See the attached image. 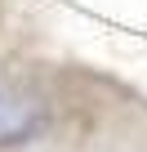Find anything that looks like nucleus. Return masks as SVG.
<instances>
[{
  "label": "nucleus",
  "instance_id": "1",
  "mask_svg": "<svg viewBox=\"0 0 147 152\" xmlns=\"http://www.w3.org/2000/svg\"><path fill=\"white\" fill-rule=\"evenodd\" d=\"M40 130H45V107L31 94L0 85V148H22L40 139Z\"/></svg>",
  "mask_w": 147,
  "mask_h": 152
}]
</instances>
